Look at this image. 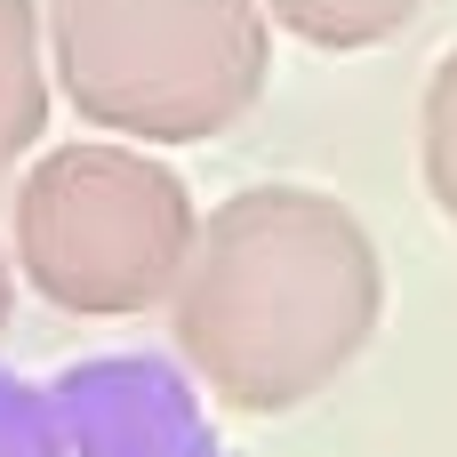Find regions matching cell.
Instances as JSON below:
<instances>
[{
	"label": "cell",
	"instance_id": "1",
	"mask_svg": "<svg viewBox=\"0 0 457 457\" xmlns=\"http://www.w3.org/2000/svg\"><path fill=\"white\" fill-rule=\"evenodd\" d=\"M386 321L370 225L313 185H249L201 217L169 297L185 370L241 418H289L329 394Z\"/></svg>",
	"mask_w": 457,
	"mask_h": 457
},
{
	"label": "cell",
	"instance_id": "2",
	"mask_svg": "<svg viewBox=\"0 0 457 457\" xmlns=\"http://www.w3.org/2000/svg\"><path fill=\"white\" fill-rule=\"evenodd\" d=\"M64 104L120 145H209L273 80L265 0H48Z\"/></svg>",
	"mask_w": 457,
	"mask_h": 457
},
{
	"label": "cell",
	"instance_id": "3",
	"mask_svg": "<svg viewBox=\"0 0 457 457\" xmlns=\"http://www.w3.org/2000/svg\"><path fill=\"white\" fill-rule=\"evenodd\" d=\"M201 209L153 145H56L16 185V273L72 321H137L177 297Z\"/></svg>",
	"mask_w": 457,
	"mask_h": 457
},
{
	"label": "cell",
	"instance_id": "4",
	"mask_svg": "<svg viewBox=\"0 0 457 457\" xmlns=\"http://www.w3.org/2000/svg\"><path fill=\"white\" fill-rule=\"evenodd\" d=\"M48 80L40 0H0V177L48 137Z\"/></svg>",
	"mask_w": 457,
	"mask_h": 457
},
{
	"label": "cell",
	"instance_id": "5",
	"mask_svg": "<svg viewBox=\"0 0 457 457\" xmlns=\"http://www.w3.org/2000/svg\"><path fill=\"white\" fill-rule=\"evenodd\" d=\"M434 0H265V16L281 32H297L305 48L353 56V48H386L394 32H410Z\"/></svg>",
	"mask_w": 457,
	"mask_h": 457
},
{
	"label": "cell",
	"instance_id": "6",
	"mask_svg": "<svg viewBox=\"0 0 457 457\" xmlns=\"http://www.w3.org/2000/svg\"><path fill=\"white\" fill-rule=\"evenodd\" d=\"M418 169L434 209L457 225V48L426 72V96H418Z\"/></svg>",
	"mask_w": 457,
	"mask_h": 457
},
{
	"label": "cell",
	"instance_id": "7",
	"mask_svg": "<svg viewBox=\"0 0 457 457\" xmlns=\"http://www.w3.org/2000/svg\"><path fill=\"white\" fill-rule=\"evenodd\" d=\"M8 313H16V265H8V249H0V337H8Z\"/></svg>",
	"mask_w": 457,
	"mask_h": 457
}]
</instances>
